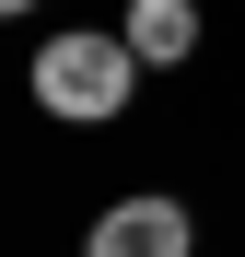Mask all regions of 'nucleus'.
<instances>
[{
    "label": "nucleus",
    "instance_id": "1",
    "mask_svg": "<svg viewBox=\"0 0 245 257\" xmlns=\"http://www.w3.org/2000/svg\"><path fill=\"white\" fill-rule=\"evenodd\" d=\"M47 117H70V128H105V117H129V94H140V47L117 24H59L47 47H35V82H24Z\"/></svg>",
    "mask_w": 245,
    "mask_h": 257
},
{
    "label": "nucleus",
    "instance_id": "2",
    "mask_svg": "<svg viewBox=\"0 0 245 257\" xmlns=\"http://www.w3.org/2000/svg\"><path fill=\"white\" fill-rule=\"evenodd\" d=\"M198 222H187V199H163V187H129L117 210H94V234H82V257H187Z\"/></svg>",
    "mask_w": 245,
    "mask_h": 257
},
{
    "label": "nucleus",
    "instance_id": "3",
    "mask_svg": "<svg viewBox=\"0 0 245 257\" xmlns=\"http://www.w3.org/2000/svg\"><path fill=\"white\" fill-rule=\"evenodd\" d=\"M117 35L140 47V70H175V59H198V0H129Z\"/></svg>",
    "mask_w": 245,
    "mask_h": 257
},
{
    "label": "nucleus",
    "instance_id": "4",
    "mask_svg": "<svg viewBox=\"0 0 245 257\" xmlns=\"http://www.w3.org/2000/svg\"><path fill=\"white\" fill-rule=\"evenodd\" d=\"M12 12H35V0H0V24H12Z\"/></svg>",
    "mask_w": 245,
    "mask_h": 257
}]
</instances>
